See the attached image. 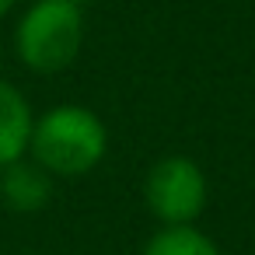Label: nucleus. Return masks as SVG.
<instances>
[{
  "mask_svg": "<svg viewBox=\"0 0 255 255\" xmlns=\"http://www.w3.org/2000/svg\"><path fill=\"white\" fill-rule=\"evenodd\" d=\"M109 154V129L88 105L63 102L35 116L28 157L53 178H84Z\"/></svg>",
  "mask_w": 255,
  "mask_h": 255,
  "instance_id": "obj_1",
  "label": "nucleus"
},
{
  "mask_svg": "<svg viewBox=\"0 0 255 255\" xmlns=\"http://www.w3.org/2000/svg\"><path fill=\"white\" fill-rule=\"evenodd\" d=\"M88 18L81 0H32L14 25V56L32 74H63L84 49Z\"/></svg>",
  "mask_w": 255,
  "mask_h": 255,
  "instance_id": "obj_2",
  "label": "nucleus"
},
{
  "mask_svg": "<svg viewBox=\"0 0 255 255\" xmlns=\"http://www.w3.org/2000/svg\"><path fill=\"white\" fill-rule=\"evenodd\" d=\"M206 171L189 154H164L143 175V206L161 227L196 224L206 210Z\"/></svg>",
  "mask_w": 255,
  "mask_h": 255,
  "instance_id": "obj_3",
  "label": "nucleus"
},
{
  "mask_svg": "<svg viewBox=\"0 0 255 255\" xmlns=\"http://www.w3.org/2000/svg\"><path fill=\"white\" fill-rule=\"evenodd\" d=\"M32 126H35L32 102L25 98V91L18 84L0 77V171L21 157H28Z\"/></svg>",
  "mask_w": 255,
  "mask_h": 255,
  "instance_id": "obj_4",
  "label": "nucleus"
},
{
  "mask_svg": "<svg viewBox=\"0 0 255 255\" xmlns=\"http://www.w3.org/2000/svg\"><path fill=\"white\" fill-rule=\"evenodd\" d=\"M56 178L42 171L32 157H21L0 171V203L14 213H39L53 199Z\"/></svg>",
  "mask_w": 255,
  "mask_h": 255,
  "instance_id": "obj_5",
  "label": "nucleus"
},
{
  "mask_svg": "<svg viewBox=\"0 0 255 255\" xmlns=\"http://www.w3.org/2000/svg\"><path fill=\"white\" fill-rule=\"evenodd\" d=\"M140 255H224V252L203 227L178 224V227H157Z\"/></svg>",
  "mask_w": 255,
  "mask_h": 255,
  "instance_id": "obj_6",
  "label": "nucleus"
},
{
  "mask_svg": "<svg viewBox=\"0 0 255 255\" xmlns=\"http://www.w3.org/2000/svg\"><path fill=\"white\" fill-rule=\"evenodd\" d=\"M14 4H18V0H0V21H4V18L14 11Z\"/></svg>",
  "mask_w": 255,
  "mask_h": 255,
  "instance_id": "obj_7",
  "label": "nucleus"
}]
</instances>
